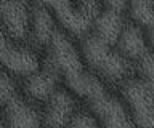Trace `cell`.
<instances>
[{"instance_id":"1","label":"cell","mask_w":154,"mask_h":128,"mask_svg":"<svg viewBox=\"0 0 154 128\" xmlns=\"http://www.w3.org/2000/svg\"><path fill=\"white\" fill-rule=\"evenodd\" d=\"M47 61L58 69L64 85L82 99L103 128H137L125 103L111 91L100 75L87 69L80 50L64 31H56L47 46Z\"/></svg>"},{"instance_id":"9","label":"cell","mask_w":154,"mask_h":128,"mask_svg":"<svg viewBox=\"0 0 154 128\" xmlns=\"http://www.w3.org/2000/svg\"><path fill=\"white\" fill-rule=\"evenodd\" d=\"M60 79L61 75L58 69L45 59L43 66L24 79V91L34 101L45 103L60 88Z\"/></svg>"},{"instance_id":"11","label":"cell","mask_w":154,"mask_h":128,"mask_svg":"<svg viewBox=\"0 0 154 128\" xmlns=\"http://www.w3.org/2000/svg\"><path fill=\"white\" fill-rule=\"evenodd\" d=\"M116 46H117V50L127 59L132 61V63L138 61L143 55H146L148 51L151 50L144 32L141 31V27L137 26L135 22H125Z\"/></svg>"},{"instance_id":"14","label":"cell","mask_w":154,"mask_h":128,"mask_svg":"<svg viewBox=\"0 0 154 128\" xmlns=\"http://www.w3.org/2000/svg\"><path fill=\"white\" fill-rule=\"evenodd\" d=\"M137 63L138 79L149 88V91L154 94V51L149 50L146 55H143Z\"/></svg>"},{"instance_id":"3","label":"cell","mask_w":154,"mask_h":128,"mask_svg":"<svg viewBox=\"0 0 154 128\" xmlns=\"http://www.w3.org/2000/svg\"><path fill=\"white\" fill-rule=\"evenodd\" d=\"M0 109L8 128H45L42 114L19 93L11 74L0 69Z\"/></svg>"},{"instance_id":"10","label":"cell","mask_w":154,"mask_h":128,"mask_svg":"<svg viewBox=\"0 0 154 128\" xmlns=\"http://www.w3.org/2000/svg\"><path fill=\"white\" fill-rule=\"evenodd\" d=\"M58 26L56 19L51 15L50 10H47L43 5L35 3L31 8V29H29V37L37 46L47 48L50 45L53 35L56 34Z\"/></svg>"},{"instance_id":"17","label":"cell","mask_w":154,"mask_h":128,"mask_svg":"<svg viewBox=\"0 0 154 128\" xmlns=\"http://www.w3.org/2000/svg\"><path fill=\"white\" fill-rule=\"evenodd\" d=\"M77 3H79L80 8H84L85 11L91 13V15H98L100 11V0H75Z\"/></svg>"},{"instance_id":"8","label":"cell","mask_w":154,"mask_h":128,"mask_svg":"<svg viewBox=\"0 0 154 128\" xmlns=\"http://www.w3.org/2000/svg\"><path fill=\"white\" fill-rule=\"evenodd\" d=\"M77 112V98L67 88H58L45 101L42 118L45 128H67Z\"/></svg>"},{"instance_id":"16","label":"cell","mask_w":154,"mask_h":128,"mask_svg":"<svg viewBox=\"0 0 154 128\" xmlns=\"http://www.w3.org/2000/svg\"><path fill=\"white\" fill-rule=\"evenodd\" d=\"M128 2H130V0H101V3L104 5L106 10L120 13V15H124V13L127 11Z\"/></svg>"},{"instance_id":"6","label":"cell","mask_w":154,"mask_h":128,"mask_svg":"<svg viewBox=\"0 0 154 128\" xmlns=\"http://www.w3.org/2000/svg\"><path fill=\"white\" fill-rule=\"evenodd\" d=\"M38 67H40L38 56L32 50L19 46L16 40H13L0 26V69L7 70L11 75L14 74L27 77Z\"/></svg>"},{"instance_id":"4","label":"cell","mask_w":154,"mask_h":128,"mask_svg":"<svg viewBox=\"0 0 154 128\" xmlns=\"http://www.w3.org/2000/svg\"><path fill=\"white\" fill-rule=\"evenodd\" d=\"M34 2L50 10L56 22L67 35L74 39H84L88 32H91L95 15L80 8L75 0H34Z\"/></svg>"},{"instance_id":"5","label":"cell","mask_w":154,"mask_h":128,"mask_svg":"<svg viewBox=\"0 0 154 128\" xmlns=\"http://www.w3.org/2000/svg\"><path fill=\"white\" fill-rule=\"evenodd\" d=\"M120 93L137 128H154V94L146 85L130 77L122 82Z\"/></svg>"},{"instance_id":"18","label":"cell","mask_w":154,"mask_h":128,"mask_svg":"<svg viewBox=\"0 0 154 128\" xmlns=\"http://www.w3.org/2000/svg\"><path fill=\"white\" fill-rule=\"evenodd\" d=\"M0 128H8L7 122H5V117H3V114H2V111H0Z\"/></svg>"},{"instance_id":"2","label":"cell","mask_w":154,"mask_h":128,"mask_svg":"<svg viewBox=\"0 0 154 128\" xmlns=\"http://www.w3.org/2000/svg\"><path fill=\"white\" fill-rule=\"evenodd\" d=\"M80 40L82 59L90 70H93L101 79L116 83H122L130 79L132 61L125 58L117 48H114V45L101 40L93 32H88Z\"/></svg>"},{"instance_id":"15","label":"cell","mask_w":154,"mask_h":128,"mask_svg":"<svg viewBox=\"0 0 154 128\" xmlns=\"http://www.w3.org/2000/svg\"><path fill=\"white\" fill-rule=\"evenodd\" d=\"M67 128H103V127L91 112L77 111Z\"/></svg>"},{"instance_id":"13","label":"cell","mask_w":154,"mask_h":128,"mask_svg":"<svg viewBox=\"0 0 154 128\" xmlns=\"http://www.w3.org/2000/svg\"><path fill=\"white\" fill-rule=\"evenodd\" d=\"M127 11L132 22L141 27L154 51V0H130Z\"/></svg>"},{"instance_id":"7","label":"cell","mask_w":154,"mask_h":128,"mask_svg":"<svg viewBox=\"0 0 154 128\" xmlns=\"http://www.w3.org/2000/svg\"><path fill=\"white\" fill-rule=\"evenodd\" d=\"M0 22L13 40H26L31 29V8L27 0H0Z\"/></svg>"},{"instance_id":"12","label":"cell","mask_w":154,"mask_h":128,"mask_svg":"<svg viewBox=\"0 0 154 128\" xmlns=\"http://www.w3.org/2000/svg\"><path fill=\"white\" fill-rule=\"evenodd\" d=\"M125 26L124 21V15L111 10H104L98 11V15L95 16L93 24H91V32L100 37L101 40L108 42L109 45H117V40L120 37V32H122Z\"/></svg>"}]
</instances>
